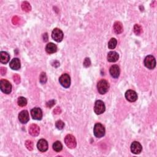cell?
Wrapping results in <instances>:
<instances>
[{
    "label": "cell",
    "mask_w": 157,
    "mask_h": 157,
    "mask_svg": "<svg viewBox=\"0 0 157 157\" xmlns=\"http://www.w3.org/2000/svg\"><path fill=\"white\" fill-rule=\"evenodd\" d=\"M61 112H62V110L60 107H56L54 110V113L55 114H60Z\"/></svg>",
    "instance_id": "cell-33"
},
{
    "label": "cell",
    "mask_w": 157,
    "mask_h": 157,
    "mask_svg": "<svg viewBox=\"0 0 157 157\" xmlns=\"http://www.w3.org/2000/svg\"><path fill=\"white\" fill-rule=\"evenodd\" d=\"M109 72H110L111 76L113 78H117L119 77L120 76V68H119V66H117V65H116V64L112 65V66L110 68Z\"/></svg>",
    "instance_id": "cell-14"
},
{
    "label": "cell",
    "mask_w": 157,
    "mask_h": 157,
    "mask_svg": "<svg viewBox=\"0 0 157 157\" xmlns=\"http://www.w3.org/2000/svg\"><path fill=\"white\" fill-rule=\"evenodd\" d=\"M31 115L33 119L40 120L42 118V110L39 107H34L31 111Z\"/></svg>",
    "instance_id": "cell-9"
},
{
    "label": "cell",
    "mask_w": 157,
    "mask_h": 157,
    "mask_svg": "<svg viewBox=\"0 0 157 157\" xmlns=\"http://www.w3.org/2000/svg\"><path fill=\"white\" fill-rule=\"evenodd\" d=\"M117 41L115 38H112L108 42V47L109 49H114L117 46Z\"/></svg>",
    "instance_id": "cell-22"
},
{
    "label": "cell",
    "mask_w": 157,
    "mask_h": 157,
    "mask_svg": "<svg viewBox=\"0 0 157 157\" xmlns=\"http://www.w3.org/2000/svg\"><path fill=\"white\" fill-rule=\"evenodd\" d=\"M19 120L21 123H27L30 120L28 112L26 110L20 112L19 114Z\"/></svg>",
    "instance_id": "cell-12"
},
{
    "label": "cell",
    "mask_w": 157,
    "mask_h": 157,
    "mask_svg": "<svg viewBox=\"0 0 157 157\" xmlns=\"http://www.w3.org/2000/svg\"><path fill=\"white\" fill-rule=\"evenodd\" d=\"M46 50L47 52V53L51 54H54L55 53L57 50V47L55 44L50 42L47 44L46 47Z\"/></svg>",
    "instance_id": "cell-18"
},
{
    "label": "cell",
    "mask_w": 157,
    "mask_h": 157,
    "mask_svg": "<svg viewBox=\"0 0 157 157\" xmlns=\"http://www.w3.org/2000/svg\"><path fill=\"white\" fill-rule=\"evenodd\" d=\"M0 72H1L2 76H4V74H6V68L1 67V69H0Z\"/></svg>",
    "instance_id": "cell-34"
},
{
    "label": "cell",
    "mask_w": 157,
    "mask_h": 157,
    "mask_svg": "<svg viewBox=\"0 0 157 157\" xmlns=\"http://www.w3.org/2000/svg\"><path fill=\"white\" fill-rule=\"evenodd\" d=\"M119 55L116 52L114 51H111L109 52L107 54V60L109 62H115L119 60Z\"/></svg>",
    "instance_id": "cell-17"
},
{
    "label": "cell",
    "mask_w": 157,
    "mask_h": 157,
    "mask_svg": "<svg viewBox=\"0 0 157 157\" xmlns=\"http://www.w3.org/2000/svg\"><path fill=\"white\" fill-rule=\"evenodd\" d=\"M90 64H91V62H90V58H86L84 60V66L86 68L87 67H89L90 66Z\"/></svg>",
    "instance_id": "cell-30"
},
{
    "label": "cell",
    "mask_w": 157,
    "mask_h": 157,
    "mask_svg": "<svg viewBox=\"0 0 157 157\" xmlns=\"http://www.w3.org/2000/svg\"><path fill=\"white\" fill-rule=\"evenodd\" d=\"M64 142L66 144L67 147H68L69 149H74L77 145L76 140L74 136H72L71 134H68L67 136L65 137Z\"/></svg>",
    "instance_id": "cell-5"
},
{
    "label": "cell",
    "mask_w": 157,
    "mask_h": 157,
    "mask_svg": "<svg viewBox=\"0 0 157 157\" xmlns=\"http://www.w3.org/2000/svg\"><path fill=\"white\" fill-rule=\"evenodd\" d=\"M106 110L105 104L101 100H98L95 102V107H94V111L96 114L98 115L102 114Z\"/></svg>",
    "instance_id": "cell-4"
},
{
    "label": "cell",
    "mask_w": 157,
    "mask_h": 157,
    "mask_svg": "<svg viewBox=\"0 0 157 157\" xmlns=\"http://www.w3.org/2000/svg\"><path fill=\"white\" fill-rule=\"evenodd\" d=\"M55 126H56V127L58 129H62L64 128V122L63 121L60 120H58L56 122Z\"/></svg>",
    "instance_id": "cell-28"
},
{
    "label": "cell",
    "mask_w": 157,
    "mask_h": 157,
    "mask_svg": "<svg viewBox=\"0 0 157 157\" xmlns=\"http://www.w3.org/2000/svg\"><path fill=\"white\" fill-rule=\"evenodd\" d=\"M10 59V56L6 52H1L0 53V62L3 64H6Z\"/></svg>",
    "instance_id": "cell-19"
},
{
    "label": "cell",
    "mask_w": 157,
    "mask_h": 157,
    "mask_svg": "<svg viewBox=\"0 0 157 157\" xmlns=\"http://www.w3.org/2000/svg\"><path fill=\"white\" fill-rule=\"evenodd\" d=\"M17 103H18V105L20 107H24L27 104V100L24 97H19L18 99V101H17Z\"/></svg>",
    "instance_id": "cell-24"
},
{
    "label": "cell",
    "mask_w": 157,
    "mask_h": 157,
    "mask_svg": "<svg viewBox=\"0 0 157 157\" xmlns=\"http://www.w3.org/2000/svg\"><path fill=\"white\" fill-rule=\"evenodd\" d=\"M142 32V29L141 28V27L138 24H136L134 25V33L137 34V35H139V34H140Z\"/></svg>",
    "instance_id": "cell-25"
},
{
    "label": "cell",
    "mask_w": 157,
    "mask_h": 157,
    "mask_svg": "<svg viewBox=\"0 0 157 157\" xmlns=\"http://www.w3.org/2000/svg\"><path fill=\"white\" fill-rule=\"evenodd\" d=\"M93 133L96 137L98 138H101L105 134V128H104V126L101 123H98L94 126Z\"/></svg>",
    "instance_id": "cell-2"
},
{
    "label": "cell",
    "mask_w": 157,
    "mask_h": 157,
    "mask_svg": "<svg viewBox=\"0 0 157 157\" xmlns=\"http://www.w3.org/2000/svg\"><path fill=\"white\" fill-rule=\"evenodd\" d=\"M142 150V146L140 143L137 141H134L131 146V150L134 154H140Z\"/></svg>",
    "instance_id": "cell-11"
},
{
    "label": "cell",
    "mask_w": 157,
    "mask_h": 157,
    "mask_svg": "<svg viewBox=\"0 0 157 157\" xmlns=\"http://www.w3.org/2000/svg\"><path fill=\"white\" fill-rule=\"evenodd\" d=\"M21 9L25 12H30L32 9V7L30 6V4L27 1H24L21 4Z\"/></svg>",
    "instance_id": "cell-23"
},
{
    "label": "cell",
    "mask_w": 157,
    "mask_h": 157,
    "mask_svg": "<svg viewBox=\"0 0 157 157\" xmlns=\"http://www.w3.org/2000/svg\"><path fill=\"white\" fill-rule=\"evenodd\" d=\"M144 64L146 68L149 69H153L156 66V61L154 56L148 55L144 60Z\"/></svg>",
    "instance_id": "cell-6"
},
{
    "label": "cell",
    "mask_w": 157,
    "mask_h": 157,
    "mask_svg": "<svg viewBox=\"0 0 157 157\" xmlns=\"http://www.w3.org/2000/svg\"><path fill=\"white\" fill-rule=\"evenodd\" d=\"M109 82L106 80H101L98 82L97 85V89L98 92L101 94L104 95L106 93L109 89Z\"/></svg>",
    "instance_id": "cell-1"
},
{
    "label": "cell",
    "mask_w": 157,
    "mask_h": 157,
    "mask_svg": "<svg viewBox=\"0 0 157 157\" xmlns=\"http://www.w3.org/2000/svg\"><path fill=\"white\" fill-rule=\"evenodd\" d=\"M0 88L3 93L9 94L12 91V85L8 81L3 79L0 82Z\"/></svg>",
    "instance_id": "cell-3"
},
{
    "label": "cell",
    "mask_w": 157,
    "mask_h": 157,
    "mask_svg": "<svg viewBox=\"0 0 157 157\" xmlns=\"http://www.w3.org/2000/svg\"><path fill=\"white\" fill-rule=\"evenodd\" d=\"M9 66L13 70H18L21 66L20 60L17 58H14V59H12L10 62Z\"/></svg>",
    "instance_id": "cell-16"
},
{
    "label": "cell",
    "mask_w": 157,
    "mask_h": 157,
    "mask_svg": "<svg viewBox=\"0 0 157 157\" xmlns=\"http://www.w3.org/2000/svg\"><path fill=\"white\" fill-rule=\"evenodd\" d=\"M47 76L45 72H42L40 76V77H39V80H40V82L41 84H44L47 82Z\"/></svg>",
    "instance_id": "cell-27"
},
{
    "label": "cell",
    "mask_w": 157,
    "mask_h": 157,
    "mask_svg": "<svg viewBox=\"0 0 157 157\" xmlns=\"http://www.w3.org/2000/svg\"><path fill=\"white\" fill-rule=\"evenodd\" d=\"M59 82L60 84L64 88H69L71 85V78L67 74H63L59 78Z\"/></svg>",
    "instance_id": "cell-7"
},
{
    "label": "cell",
    "mask_w": 157,
    "mask_h": 157,
    "mask_svg": "<svg viewBox=\"0 0 157 157\" xmlns=\"http://www.w3.org/2000/svg\"><path fill=\"white\" fill-rule=\"evenodd\" d=\"M12 23L14 25H17L19 23V21H20V18L17 16H14L12 18Z\"/></svg>",
    "instance_id": "cell-29"
},
{
    "label": "cell",
    "mask_w": 157,
    "mask_h": 157,
    "mask_svg": "<svg viewBox=\"0 0 157 157\" xmlns=\"http://www.w3.org/2000/svg\"><path fill=\"white\" fill-rule=\"evenodd\" d=\"M37 147L38 150L41 152H45L48 149V143L45 139H40L38 142Z\"/></svg>",
    "instance_id": "cell-13"
},
{
    "label": "cell",
    "mask_w": 157,
    "mask_h": 157,
    "mask_svg": "<svg viewBox=\"0 0 157 157\" xmlns=\"http://www.w3.org/2000/svg\"><path fill=\"white\" fill-rule=\"evenodd\" d=\"M52 37L56 42H61L63 39V33L58 28H55L52 33Z\"/></svg>",
    "instance_id": "cell-8"
},
{
    "label": "cell",
    "mask_w": 157,
    "mask_h": 157,
    "mask_svg": "<svg viewBox=\"0 0 157 157\" xmlns=\"http://www.w3.org/2000/svg\"><path fill=\"white\" fill-rule=\"evenodd\" d=\"M29 133L33 136H37L40 133V128L36 124H32L29 126Z\"/></svg>",
    "instance_id": "cell-15"
},
{
    "label": "cell",
    "mask_w": 157,
    "mask_h": 157,
    "mask_svg": "<svg viewBox=\"0 0 157 157\" xmlns=\"http://www.w3.org/2000/svg\"><path fill=\"white\" fill-rule=\"evenodd\" d=\"M43 39H44V41L45 42L47 41V39H48V35H47V33L44 34V35H43Z\"/></svg>",
    "instance_id": "cell-35"
},
{
    "label": "cell",
    "mask_w": 157,
    "mask_h": 157,
    "mask_svg": "<svg viewBox=\"0 0 157 157\" xmlns=\"http://www.w3.org/2000/svg\"><path fill=\"white\" fill-rule=\"evenodd\" d=\"M13 78H14V81L17 84H19L20 82V77L18 74H15L13 76Z\"/></svg>",
    "instance_id": "cell-31"
},
{
    "label": "cell",
    "mask_w": 157,
    "mask_h": 157,
    "mask_svg": "<svg viewBox=\"0 0 157 157\" xmlns=\"http://www.w3.org/2000/svg\"><path fill=\"white\" fill-rule=\"evenodd\" d=\"M63 149V146L62 144L61 143L60 141H56L54 142L53 144V149L56 152H59Z\"/></svg>",
    "instance_id": "cell-21"
},
{
    "label": "cell",
    "mask_w": 157,
    "mask_h": 157,
    "mask_svg": "<svg viewBox=\"0 0 157 157\" xmlns=\"http://www.w3.org/2000/svg\"><path fill=\"white\" fill-rule=\"evenodd\" d=\"M25 146L28 150L32 151L33 150V142L32 141L28 140L25 142Z\"/></svg>",
    "instance_id": "cell-26"
},
{
    "label": "cell",
    "mask_w": 157,
    "mask_h": 157,
    "mask_svg": "<svg viewBox=\"0 0 157 157\" xmlns=\"http://www.w3.org/2000/svg\"><path fill=\"white\" fill-rule=\"evenodd\" d=\"M55 101H54V100H51V101H49L47 103L46 106L47 107L50 108L52 107H53L55 105Z\"/></svg>",
    "instance_id": "cell-32"
},
{
    "label": "cell",
    "mask_w": 157,
    "mask_h": 157,
    "mask_svg": "<svg viewBox=\"0 0 157 157\" xmlns=\"http://www.w3.org/2000/svg\"><path fill=\"white\" fill-rule=\"evenodd\" d=\"M114 30L116 34H120L123 32V26L120 21H116L114 25Z\"/></svg>",
    "instance_id": "cell-20"
},
{
    "label": "cell",
    "mask_w": 157,
    "mask_h": 157,
    "mask_svg": "<svg viewBox=\"0 0 157 157\" xmlns=\"http://www.w3.org/2000/svg\"><path fill=\"white\" fill-rule=\"evenodd\" d=\"M125 98L129 102H134L138 99V95L134 91L129 90L125 93Z\"/></svg>",
    "instance_id": "cell-10"
}]
</instances>
